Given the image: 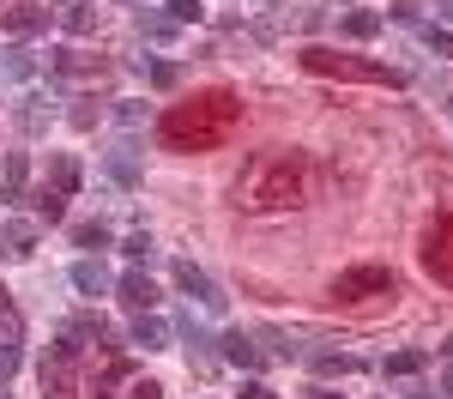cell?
Here are the masks:
<instances>
[{
	"label": "cell",
	"instance_id": "obj_3",
	"mask_svg": "<svg viewBox=\"0 0 453 399\" xmlns=\"http://www.w3.org/2000/svg\"><path fill=\"white\" fill-rule=\"evenodd\" d=\"M303 67L320 73V79H350V85H405L399 67H381V61H363V55H339V49H303Z\"/></svg>",
	"mask_w": 453,
	"mask_h": 399
},
{
	"label": "cell",
	"instance_id": "obj_15",
	"mask_svg": "<svg viewBox=\"0 0 453 399\" xmlns=\"http://www.w3.org/2000/svg\"><path fill=\"white\" fill-rule=\"evenodd\" d=\"M121 303H127V309H151V303H157V285H151V279H145V272H121Z\"/></svg>",
	"mask_w": 453,
	"mask_h": 399
},
{
	"label": "cell",
	"instance_id": "obj_27",
	"mask_svg": "<svg viewBox=\"0 0 453 399\" xmlns=\"http://www.w3.org/2000/svg\"><path fill=\"white\" fill-rule=\"evenodd\" d=\"M164 6H170L175 25H200L206 19V0H164Z\"/></svg>",
	"mask_w": 453,
	"mask_h": 399
},
{
	"label": "cell",
	"instance_id": "obj_30",
	"mask_svg": "<svg viewBox=\"0 0 453 399\" xmlns=\"http://www.w3.org/2000/svg\"><path fill=\"white\" fill-rule=\"evenodd\" d=\"M423 42H429V49L441 55V61L453 55V31H441V25H429V31H423Z\"/></svg>",
	"mask_w": 453,
	"mask_h": 399
},
{
	"label": "cell",
	"instance_id": "obj_38",
	"mask_svg": "<svg viewBox=\"0 0 453 399\" xmlns=\"http://www.w3.org/2000/svg\"><path fill=\"white\" fill-rule=\"evenodd\" d=\"M405 399H423V387H411V394H405Z\"/></svg>",
	"mask_w": 453,
	"mask_h": 399
},
{
	"label": "cell",
	"instance_id": "obj_24",
	"mask_svg": "<svg viewBox=\"0 0 453 399\" xmlns=\"http://www.w3.org/2000/svg\"><path fill=\"white\" fill-rule=\"evenodd\" d=\"M175 333L188 339V357H194V363H206V345H211V339L200 333V321H194V315H181V321H175Z\"/></svg>",
	"mask_w": 453,
	"mask_h": 399
},
{
	"label": "cell",
	"instance_id": "obj_17",
	"mask_svg": "<svg viewBox=\"0 0 453 399\" xmlns=\"http://www.w3.org/2000/svg\"><path fill=\"white\" fill-rule=\"evenodd\" d=\"M134 345H145V351H164V345H170V326L157 321L151 309H140V321H134Z\"/></svg>",
	"mask_w": 453,
	"mask_h": 399
},
{
	"label": "cell",
	"instance_id": "obj_34",
	"mask_svg": "<svg viewBox=\"0 0 453 399\" xmlns=\"http://www.w3.org/2000/svg\"><path fill=\"white\" fill-rule=\"evenodd\" d=\"M242 399H279V394H273L266 381H248V387H242Z\"/></svg>",
	"mask_w": 453,
	"mask_h": 399
},
{
	"label": "cell",
	"instance_id": "obj_10",
	"mask_svg": "<svg viewBox=\"0 0 453 399\" xmlns=\"http://www.w3.org/2000/svg\"><path fill=\"white\" fill-rule=\"evenodd\" d=\"M25 181H31V157H25V151H6V170H0V200H6V206H25Z\"/></svg>",
	"mask_w": 453,
	"mask_h": 399
},
{
	"label": "cell",
	"instance_id": "obj_22",
	"mask_svg": "<svg viewBox=\"0 0 453 399\" xmlns=\"http://www.w3.org/2000/svg\"><path fill=\"white\" fill-rule=\"evenodd\" d=\"M309 363L320 369V375H357V369H363L350 351H309Z\"/></svg>",
	"mask_w": 453,
	"mask_h": 399
},
{
	"label": "cell",
	"instance_id": "obj_9",
	"mask_svg": "<svg viewBox=\"0 0 453 399\" xmlns=\"http://www.w3.org/2000/svg\"><path fill=\"white\" fill-rule=\"evenodd\" d=\"M49 12H55V6H6V12H0V31L6 36H36V31H49Z\"/></svg>",
	"mask_w": 453,
	"mask_h": 399
},
{
	"label": "cell",
	"instance_id": "obj_37",
	"mask_svg": "<svg viewBox=\"0 0 453 399\" xmlns=\"http://www.w3.org/2000/svg\"><path fill=\"white\" fill-rule=\"evenodd\" d=\"M441 394H453V369H448V381H441Z\"/></svg>",
	"mask_w": 453,
	"mask_h": 399
},
{
	"label": "cell",
	"instance_id": "obj_1",
	"mask_svg": "<svg viewBox=\"0 0 453 399\" xmlns=\"http://www.w3.org/2000/svg\"><path fill=\"white\" fill-rule=\"evenodd\" d=\"M242 127V97L211 85V91H194L188 104H170L157 115V145L164 151H218Z\"/></svg>",
	"mask_w": 453,
	"mask_h": 399
},
{
	"label": "cell",
	"instance_id": "obj_4",
	"mask_svg": "<svg viewBox=\"0 0 453 399\" xmlns=\"http://www.w3.org/2000/svg\"><path fill=\"white\" fill-rule=\"evenodd\" d=\"M399 279L387 272V266H350L333 279V303H375V296H393Z\"/></svg>",
	"mask_w": 453,
	"mask_h": 399
},
{
	"label": "cell",
	"instance_id": "obj_29",
	"mask_svg": "<svg viewBox=\"0 0 453 399\" xmlns=\"http://www.w3.org/2000/svg\"><path fill=\"white\" fill-rule=\"evenodd\" d=\"M73 242L97 254V249H109V230H104V224H79V230H73Z\"/></svg>",
	"mask_w": 453,
	"mask_h": 399
},
{
	"label": "cell",
	"instance_id": "obj_28",
	"mask_svg": "<svg viewBox=\"0 0 453 399\" xmlns=\"http://www.w3.org/2000/svg\"><path fill=\"white\" fill-rule=\"evenodd\" d=\"M140 67H145V79H151L157 91H170L175 79H181V67H170V61H140Z\"/></svg>",
	"mask_w": 453,
	"mask_h": 399
},
{
	"label": "cell",
	"instance_id": "obj_8",
	"mask_svg": "<svg viewBox=\"0 0 453 399\" xmlns=\"http://www.w3.org/2000/svg\"><path fill=\"white\" fill-rule=\"evenodd\" d=\"M49 67L61 73V79H104L109 61H97V55H73V49H49Z\"/></svg>",
	"mask_w": 453,
	"mask_h": 399
},
{
	"label": "cell",
	"instance_id": "obj_32",
	"mask_svg": "<svg viewBox=\"0 0 453 399\" xmlns=\"http://www.w3.org/2000/svg\"><path fill=\"white\" fill-rule=\"evenodd\" d=\"M12 369H19V345H12V339H0V381H6Z\"/></svg>",
	"mask_w": 453,
	"mask_h": 399
},
{
	"label": "cell",
	"instance_id": "obj_7",
	"mask_svg": "<svg viewBox=\"0 0 453 399\" xmlns=\"http://www.w3.org/2000/svg\"><path fill=\"white\" fill-rule=\"evenodd\" d=\"M175 285L188 290V296H194L200 309H224V296H218V285H211V279L200 272V266H194V260H175Z\"/></svg>",
	"mask_w": 453,
	"mask_h": 399
},
{
	"label": "cell",
	"instance_id": "obj_35",
	"mask_svg": "<svg viewBox=\"0 0 453 399\" xmlns=\"http://www.w3.org/2000/svg\"><path fill=\"white\" fill-rule=\"evenodd\" d=\"M435 12H441V19H448V25H453V0H435Z\"/></svg>",
	"mask_w": 453,
	"mask_h": 399
},
{
	"label": "cell",
	"instance_id": "obj_13",
	"mask_svg": "<svg viewBox=\"0 0 453 399\" xmlns=\"http://www.w3.org/2000/svg\"><path fill=\"white\" fill-rule=\"evenodd\" d=\"M49 115H55V109H49L42 91H25V97H19V127H25V134H42V127H49Z\"/></svg>",
	"mask_w": 453,
	"mask_h": 399
},
{
	"label": "cell",
	"instance_id": "obj_16",
	"mask_svg": "<svg viewBox=\"0 0 453 399\" xmlns=\"http://www.w3.org/2000/svg\"><path fill=\"white\" fill-rule=\"evenodd\" d=\"M339 31H345L350 42H369V36L381 31V12H369V6H350L345 19H339Z\"/></svg>",
	"mask_w": 453,
	"mask_h": 399
},
{
	"label": "cell",
	"instance_id": "obj_6",
	"mask_svg": "<svg viewBox=\"0 0 453 399\" xmlns=\"http://www.w3.org/2000/svg\"><path fill=\"white\" fill-rule=\"evenodd\" d=\"M104 170L121 181V188H140V176H145V170H140V145H134V140H115L104 151Z\"/></svg>",
	"mask_w": 453,
	"mask_h": 399
},
{
	"label": "cell",
	"instance_id": "obj_2",
	"mask_svg": "<svg viewBox=\"0 0 453 399\" xmlns=\"http://www.w3.org/2000/svg\"><path fill=\"white\" fill-rule=\"evenodd\" d=\"M314 194V164L309 151H260L236 181V206L242 212H290Z\"/></svg>",
	"mask_w": 453,
	"mask_h": 399
},
{
	"label": "cell",
	"instance_id": "obj_14",
	"mask_svg": "<svg viewBox=\"0 0 453 399\" xmlns=\"http://www.w3.org/2000/svg\"><path fill=\"white\" fill-rule=\"evenodd\" d=\"M49 188L55 194H79V157L73 151H55L49 157Z\"/></svg>",
	"mask_w": 453,
	"mask_h": 399
},
{
	"label": "cell",
	"instance_id": "obj_12",
	"mask_svg": "<svg viewBox=\"0 0 453 399\" xmlns=\"http://www.w3.org/2000/svg\"><path fill=\"white\" fill-rule=\"evenodd\" d=\"M224 363H236V369H260V363H266V351H260L248 333H224Z\"/></svg>",
	"mask_w": 453,
	"mask_h": 399
},
{
	"label": "cell",
	"instance_id": "obj_31",
	"mask_svg": "<svg viewBox=\"0 0 453 399\" xmlns=\"http://www.w3.org/2000/svg\"><path fill=\"white\" fill-rule=\"evenodd\" d=\"M121 254H134V260H151V236H145V230H134V236L121 242Z\"/></svg>",
	"mask_w": 453,
	"mask_h": 399
},
{
	"label": "cell",
	"instance_id": "obj_36",
	"mask_svg": "<svg viewBox=\"0 0 453 399\" xmlns=\"http://www.w3.org/2000/svg\"><path fill=\"white\" fill-rule=\"evenodd\" d=\"M309 399H339V394H333V387H309Z\"/></svg>",
	"mask_w": 453,
	"mask_h": 399
},
{
	"label": "cell",
	"instance_id": "obj_21",
	"mask_svg": "<svg viewBox=\"0 0 453 399\" xmlns=\"http://www.w3.org/2000/svg\"><path fill=\"white\" fill-rule=\"evenodd\" d=\"M73 290H85V296H104V290H109V272L97 266V260H79V266H73Z\"/></svg>",
	"mask_w": 453,
	"mask_h": 399
},
{
	"label": "cell",
	"instance_id": "obj_19",
	"mask_svg": "<svg viewBox=\"0 0 453 399\" xmlns=\"http://www.w3.org/2000/svg\"><path fill=\"white\" fill-rule=\"evenodd\" d=\"M67 333H73V339H91V345H104V351H115V345H109V339H115V326H109L104 315H79Z\"/></svg>",
	"mask_w": 453,
	"mask_h": 399
},
{
	"label": "cell",
	"instance_id": "obj_20",
	"mask_svg": "<svg viewBox=\"0 0 453 399\" xmlns=\"http://www.w3.org/2000/svg\"><path fill=\"white\" fill-rule=\"evenodd\" d=\"M31 242H36L31 224H6V230H0V254H6V260H25V254H31Z\"/></svg>",
	"mask_w": 453,
	"mask_h": 399
},
{
	"label": "cell",
	"instance_id": "obj_39",
	"mask_svg": "<svg viewBox=\"0 0 453 399\" xmlns=\"http://www.w3.org/2000/svg\"><path fill=\"white\" fill-rule=\"evenodd\" d=\"M0 303H6V290H0Z\"/></svg>",
	"mask_w": 453,
	"mask_h": 399
},
{
	"label": "cell",
	"instance_id": "obj_23",
	"mask_svg": "<svg viewBox=\"0 0 453 399\" xmlns=\"http://www.w3.org/2000/svg\"><path fill=\"white\" fill-rule=\"evenodd\" d=\"M423 363H429V351H423V345H405V351L387 357V375H418Z\"/></svg>",
	"mask_w": 453,
	"mask_h": 399
},
{
	"label": "cell",
	"instance_id": "obj_5",
	"mask_svg": "<svg viewBox=\"0 0 453 399\" xmlns=\"http://www.w3.org/2000/svg\"><path fill=\"white\" fill-rule=\"evenodd\" d=\"M423 272L453 285V212H441L429 230H423Z\"/></svg>",
	"mask_w": 453,
	"mask_h": 399
},
{
	"label": "cell",
	"instance_id": "obj_11",
	"mask_svg": "<svg viewBox=\"0 0 453 399\" xmlns=\"http://www.w3.org/2000/svg\"><path fill=\"white\" fill-rule=\"evenodd\" d=\"M55 19H61V31H67V36H91V31H97L91 0H55Z\"/></svg>",
	"mask_w": 453,
	"mask_h": 399
},
{
	"label": "cell",
	"instance_id": "obj_33",
	"mask_svg": "<svg viewBox=\"0 0 453 399\" xmlns=\"http://www.w3.org/2000/svg\"><path fill=\"white\" fill-rule=\"evenodd\" d=\"M127 399H164V387H157V381H134V387H127Z\"/></svg>",
	"mask_w": 453,
	"mask_h": 399
},
{
	"label": "cell",
	"instance_id": "obj_18",
	"mask_svg": "<svg viewBox=\"0 0 453 399\" xmlns=\"http://www.w3.org/2000/svg\"><path fill=\"white\" fill-rule=\"evenodd\" d=\"M25 206H36V218H49V224H61L67 218V194H55V188H25Z\"/></svg>",
	"mask_w": 453,
	"mask_h": 399
},
{
	"label": "cell",
	"instance_id": "obj_26",
	"mask_svg": "<svg viewBox=\"0 0 453 399\" xmlns=\"http://www.w3.org/2000/svg\"><path fill=\"white\" fill-rule=\"evenodd\" d=\"M140 36L164 42V36H175V19H170V12H140Z\"/></svg>",
	"mask_w": 453,
	"mask_h": 399
},
{
	"label": "cell",
	"instance_id": "obj_25",
	"mask_svg": "<svg viewBox=\"0 0 453 399\" xmlns=\"http://www.w3.org/2000/svg\"><path fill=\"white\" fill-rule=\"evenodd\" d=\"M31 73H36V61L25 49H6V55H0V79H31Z\"/></svg>",
	"mask_w": 453,
	"mask_h": 399
}]
</instances>
